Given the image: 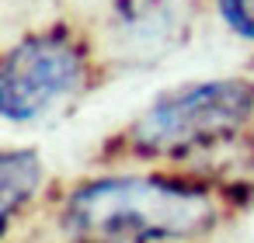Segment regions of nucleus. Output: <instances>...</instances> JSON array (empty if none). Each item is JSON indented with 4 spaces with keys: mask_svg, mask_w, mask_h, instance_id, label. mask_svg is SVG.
Returning a JSON list of instances; mask_svg holds the SVG:
<instances>
[{
    "mask_svg": "<svg viewBox=\"0 0 254 243\" xmlns=\"http://www.w3.org/2000/svg\"><path fill=\"white\" fill-rule=\"evenodd\" d=\"M216 222L209 191L167 177H101L66 201V226L87 243H150L198 236Z\"/></svg>",
    "mask_w": 254,
    "mask_h": 243,
    "instance_id": "1",
    "label": "nucleus"
},
{
    "mask_svg": "<svg viewBox=\"0 0 254 243\" xmlns=\"http://www.w3.org/2000/svg\"><path fill=\"white\" fill-rule=\"evenodd\" d=\"M254 111V84L209 80L185 87L157 101L129 129V143L139 153H181L216 143L237 132Z\"/></svg>",
    "mask_w": 254,
    "mask_h": 243,
    "instance_id": "2",
    "label": "nucleus"
},
{
    "mask_svg": "<svg viewBox=\"0 0 254 243\" xmlns=\"http://www.w3.org/2000/svg\"><path fill=\"white\" fill-rule=\"evenodd\" d=\"M84 49L63 32L25 39L0 63V115L28 122L84 84Z\"/></svg>",
    "mask_w": 254,
    "mask_h": 243,
    "instance_id": "3",
    "label": "nucleus"
},
{
    "mask_svg": "<svg viewBox=\"0 0 254 243\" xmlns=\"http://www.w3.org/2000/svg\"><path fill=\"white\" fill-rule=\"evenodd\" d=\"M42 181V163L32 149H11L0 153V229L21 208Z\"/></svg>",
    "mask_w": 254,
    "mask_h": 243,
    "instance_id": "4",
    "label": "nucleus"
},
{
    "mask_svg": "<svg viewBox=\"0 0 254 243\" xmlns=\"http://www.w3.org/2000/svg\"><path fill=\"white\" fill-rule=\"evenodd\" d=\"M223 21L240 35L254 42V0H216Z\"/></svg>",
    "mask_w": 254,
    "mask_h": 243,
    "instance_id": "5",
    "label": "nucleus"
}]
</instances>
